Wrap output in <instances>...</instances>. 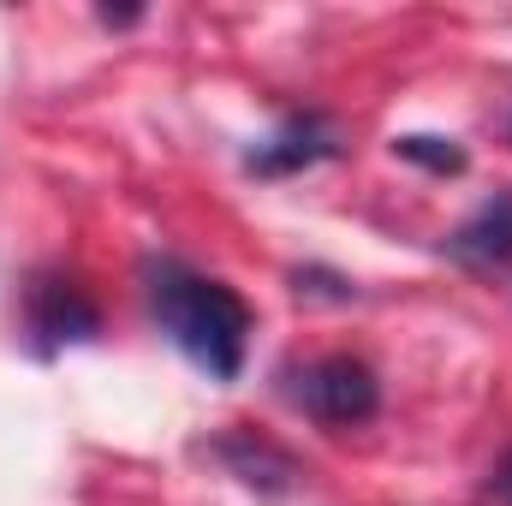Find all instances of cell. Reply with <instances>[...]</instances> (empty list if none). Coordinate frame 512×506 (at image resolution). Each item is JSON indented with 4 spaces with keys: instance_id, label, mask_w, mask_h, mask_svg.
Here are the masks:
<instances>
[{
    "instance_id": "6da1fadb",
    "label": "cell",
    "mask_w": 512,
    "mask_h": 506,
    "mask_svg": "<svg viewBox=\"0 0 512 506\" xmlns=\"http://www.w3.org/2000/svg\"><path fill=\"white\" fill-rule=\"evenodd\" d=\"M143 304H149V322L167 334V346L191 370H203L209 381L245 376L256 316L239 286L191 268L185 256L149 251L143 256Z\"/></svg>"
},
{
    "instance_id": "7a4b0ae2",
    "label": "cell",
    "mask_w": 512,
    "mask_h": 506,
    "mask_svg": "<svg viewBox=\"0 0 512 506\" xmlns=\"http://www.w3.org/2000/svg\"><path fill=\"white\" fill-rule=\"evenodd\" d=\"M280 393L292 411H304L322 429H358L382 411V381L364 358L352 352H328L310 364H286L280 370Z\"/></svg>"
},
{
    "instance_id": "3957f363",
    "label": "cell",
    "mask_w": 512,
    "mask_h": 506,
    "mask_svg": "<svg viewBox=\"0 0 512 506\" xmlns=\"http://www.w3.org/2000/svg\"><path fill=\"white\" fill-rule=\"evenodd\" d=\"M340 155V126H334V114H322V108H298V114H280L274 126L256 137L251 149H245V173L251 179H298V173H310V167H322V161H334Z\"/></svg>"
},
{
    "instance_id": "277c9868",
    "label": "cell",
    "mask_w": 512,
    "mask_h": 506,
    "mask_svg": "<svg viewBox=\"0 0 512 506\" xmlns=\"http://www.w3.org/2000/svg\"><path fill=\"white\" fill-rule=\"evenodd\" d=\"M24 328H30V352H36V358H60L66 346H90V340L102 334V310L90 304V292H84L78 280H66V274H36Z\"/></svg>"
},
{
    "instance_id": "5b68a950",
    "label": "cell",
    "mask_w": 512,
    "mask_h": 506,
    "mask_svg": "<svg viewBox=\"0 0 512 506\" xmlns=\"http://www.w3.org/2000/svg\"><path fill=\"white\" fill-rule=\"evenodd\" d=\"M197 459H209V465H221L227 477H239L245 489L256 495H286V489H298V459L280 447V441H268V435H256V429H227V435H209V441H197L191 447Z\"/></svg>"
},
{
    "instance_id": "8992f818",
    "label": "cell",
    "mask_w": 512,
    "mask_h": 506,
    "mask_svg": "<svg viewBox=\"0 0 512 506\" xmlns=\"http://www.w3.org/2000/svg\"><path fill=\"white\" fill-rule=\"evenodd\" d=\"M441 256L459 268H512V191L483 197L477 215L441 239Z\"/></svg>"
},
{
    "instance_id": "52a82bcc",
    "label": "cell",
    "mask_w": 512,
    "mask_h": 506,
    "mask_svg": "<svg viewBox=\"0 0 512 506\" xmlns=\"http://www.w3.org/2000/svg\"><path fill=\"white\" fill-rule=\"evenodd\" d=\"M393 155L411 161V167H423V173H435V179H459L471 167V149L459 137H441V131H399Z\"/></svg>"
},
{
    "instance_id": "ba28073f",
    "label": "cell",
    "mask_w": 512,
    "mask_h": 506,
    "mask_svg": "<svg viewBox=\"0 0 512 506\" xmlns=\"http://www.w3.org/2000/svg\"><path fill=\"white\" fill-rule=\"evenodd\" d=\"M292 292L298 298H316V304H352L358 298V286L346 280V274H334V268H292Z\"/></svg>"
},
{
    "instance_id": "9c48e42d",
    "label": "cell",
    "mask_w": 512,
    "mask_h": 506,
    "mask_svg": "<svg viewBox=\"0 0 512 506\" xmlns=\"http://www.w3.org/2000/svg\"><path fill=\"white\" fill-rule=\"evenodd\" d=\"M483 495L495 506H512V447L495 459V471H489V483H483Z\"/></svg>"
},
{
    "instance_id": "30bf717a",
    "label": "cell",
    "mask_w": 512,
    "mask_h": 506,
    "mask_svg": "<svg viewBox=\"0 0 512 506\" xmlns=\"http://www.w3.org/2000/svg\"><path fill=\"white\" fill-rule=\"evenodd\" d=\"M96 18H102L108 30H126V24H137V18H143V6H96Z\"/></svg>"
},
{
    "instance_id": "8fae6325",
    "label": "cell",
    "mask_w": 512,
    "mask_h": 506,
    "mask_svg": "<svg viewBox=\"0 0 512 506\" xmlns=\"http://www.w3.org/2000/svg\"><path fill=\"white\" fill-rule=\"evenodd\" d=\"M507 137H512V114H507Z\"/></svg>"
}]
</instances>
